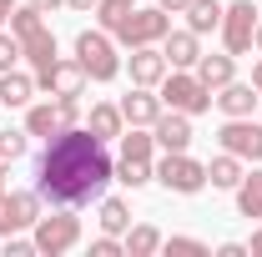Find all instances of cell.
<instances>
[{
	"label": "cell",
	"instance_id": "obj_1",
	"mask_svg": "<svg viewBox=\"0 0 262 257\" xmlns=\"http://www.w3.org/2000/svg\"><path fill=\"white\" fill-rule=\"evenodd\" d=\"M116 177V166L106 157V141L96 131H76L66 126L51 136V146L35 161V192L56 207H86L106 192V182Z\"/></svg>",
	"mask_w": 262,
	"mask_h": 257
},
{
	"label": "cell",
	"instance_id": "obj_2",
	"mask_svg": "<svg viewBox=\"0 0 262 257\" xmlns=\"http://www.w3.org/2000/svg\"><path fill=\"white\" fill-rule=\"evenodd\" d=\"M10 31L20 40V56L35 66V76L56 66V35L46 31V20H40L35 5H15V10H10Z\"/></svg>",
	"mask_w": 262,
	"mask_h": 257
},
{
	"label": "cell",
	"instance_id": "obj_3",
	"mask_svg": "<svg viewBox=\"0 0 262 257\" xmlns=\"http://www.w3.org/2000/svg\"><path fill=\"white\" fill-rule=\"evenodd\" d=\"M106 31L116 35V40H126V46H157V40H166V31H171V15H166L162 5L157 10H121Z\"/></svg>",
	"mask_w": 262,
	"mask_h": 257
},
{
	"label": "cell",
	"instance_id": "obj_4",
	"mask_svg": "<svg viewBox=\"0 0 262 257\" xmlns=\"http://www.w3.org/2000/svg\"><path fill=\"white\" fill-rule=\"evenodd\" d=\"M76 61H81V71H86L91 81H111V76L121 71L116 46H111L101 31H81V35H76Z\"/></svg>",
	"mask_w": 262,
	"mask_h": 257
},
{
	"label": "cell",
	"instance_id": "obj_5",
	"mask_svg": "<svg viewBox=\"0 0 262 257\" xmlns=\"http://www.w3.org/2000/svg\"><path fill=\"white\" fill-rule=\"evenodd\" d=\"M81 242V222L71 212H56V217H35V252L46 257H61Z\"/></svg>",
	"mask_w": 262,
	"mask_h": 257
},
{
	"label": "cell",
	"instance_id": "obj_6",
	"mask_svg": "<svg viewBox=\"0 0 262 257\" xmlns=\"http://www.w3.org/2000/svg\"><path fill=\"white\" fill-rule=\"evenodd\" d=\"M157 177H162V187L166 192H182V197H192L207 187V166L202 161H192L187 152H166V161L157 166Z\"/></svg>",
	"mask_w": 262,
	"mask_h": 257
},
{
	"label": "cell",
	"instance_id": "obj_7",
	"mask_svg": "<svg viewBox=\"0 0 262 257\" xmlns=\"http://www.w3.org/2000/svg\"><path fill=\"white\" fill-rule=\"evenodd\" d=\"M162 106L171 111H187V116H202L212 106V86H202V76H166L162 86Z\"/></svg>",
	"mask_w": 262,
	"mask_h": 257
},
{
	"label": "cell",
	"instance_id": "obj_8",
	"mask_svg": "<svg viewBox=\"0 0 262 257\" xmlns=\"http://www.w3.org/2000/svg\"><path fill=\"white\" fill-rule=\"evenodd\" d=\"M217 141H222V152H232L242 161H262V126L247 121V116H232L227 126L217 131Z\"/></svg>",
	"mask_w": 262,
	"mask_h": 257
},
{
	"label": "cell",
	"instance_id": "obj_9",
	"mask_svg": "<svg viewBox=\"0 0 262 257\" xmlns=\"http://www.w3.org/2000/svg\"><path fill=\"white\" fill-rule=\"evenodd\" d=\"M252 31H257V10H252V0H237L222 10V40H227L232 56H242L247 46H252Z\"/></svg>",
	"mask_w": 262,
	"mask_h": 257
},
{
	"label": "cell",
	"instance_id": "obj_10",
	"mask_svg": "<svg viewBox=\"0 0 262 257\" xmlns=\"http://www.w3.org/2000/svg\"><path fill=\"white\" fill-rule=\"evenodd\" d=\"M40 217V192H10L0 197V237L20 232V227H35Z\"/></svg>",
	"mask_w": 262,
	"mask_h": 257
},
{
	"label": "cell",
	"instance_id": "obj_11",
	"mask_svg": "<svg viewBox=\"0 0 262 257\" xmlns=\"http://www.w3.org/2000/svg\"><path fill=\"white\" fill-rule=\"evenodd\" d=\"M151 136H157V146H166V152H187L192 146V116L187 111H171V116H157L151 121Z\"/></svg>",
	"mask_w": 262,
	"mask_h": 257
},
{
	"label": "cell",
	"instance_id": "obj_12",
	"mask_svg": "<svg viewBox=\"0 0 262 257\" xmlns=\"http://www.w3.org/2000/svg\"><path fill=\"white\" fill-rule=\"evenodd\" d=\"M35 86H46V91H56V96H81L86 71H81V61H56L51 71L35 76Z\"/></svg>",
	"mask_w": 262,
	"mask_h": 257
},
{
	"label": "cell",
	"instance_id": "obj_13",
	"mask_svg": "<svg viewBox=\"0 0 262 257\" xmlns=\"http://www.w3.org/2000/svg\"><path fill=\"white\" fill-rule=\"evenodd\" d=\"M131 81H136V86H162L166 81V56L151 51V46H136V56H131Z\"/></svg>",
	"mask_w": 262,
	"mask_h": 257
},
{
	"label": "cell",
	"instance_id": "obj_14",
	"mask_svg": "<svg viewBox=\"0 0 262 257\" xmlns=\"http://www.w3.org/2000/svg\"><path fill=\"white\" fill-rule=\"evenodd\" d=\"M121 116H126L131 126H151V121L162 116V96H151V86H136V91L121 101Z\"/></svg>",
	"mask_w": 262,
	"mask_h": 257
},
{
	"label": "cell",
	"instance_id": "obj_15",
	"mask_svg": "<svg viewBox=\"0 0 262 257\" xmlns=\"http://www.w3.org/2000/svg\"><path fill=\"white\" fill-rule=\"evenodd\" d=\"M166 66H177V71H187V66L202 61V51H196V31H166Z\"/></svg>",
	"mask_w": 262,
	"mask_h": 257
},
{
	"label": "cell",
	"instance_id": "obj_16",
	"mask_svg": "<svg viewBox=\"0 0 262 257\" xmlns=\"http://www.w3.org/2000/svg\"><path fill=\"white\" fill-rule=\"evenodd\" d=\"M56 131H66V121H61V101L56 106H31V116H26V136H56Z\"/></svg>",
	"mask_w": 262,
	"mask_h": 257
},
{
	"label": "cell",
	"instance_id": "obj_17",
	"mask_svg": "<svg viewBox=\"0 0 262 257\" xmlns=\"http://www.w3.org/2000/svg\"><path fill=\"white\" fill-rule=\"evenodd\" d=\"M35 91V76H20V71H0V106H26Z\"/></svg>",
	"mask_w": 262,
	"mask_h": 257
},
{
	"label": "cell",
	"instance_id": "obj_18",
	"mask_svg": "<svg viewBox=\"0 0 262 257\" xmlns=\"http://www.w3.org/2000/svg\"><path fill=\"white\" fill-rule=\"evenodd\" d=\"M207 182H212V187H222V192H237V182H242V157L222 152V157L207 166Z\"/></svg>",
	"mask_w": 262,
	"mask_h": 257
},
{
	"label": "cell",
	"instance_id": "obj_19",
	"mask_svg": "<svg viewBox=\"0 0 262 257\" xmlns=\"http://www.w3.org/2000/svg\"><path fill=\"white\" fill-rule=\"evenodd\" d=\"M252 91H257V86H237V81H227V86H222V96H217V106H222L227 116H252V106H257Z\"/></svg>",
	"mask_w": 262,
	"mask_h": 257
},
{
	"label": "cell",
	"instance_id": "obj_20",
	"mask_svg": "<svg viewBox=\"0 0 262 257\" xmlns=\"http://www.w3.org/2000/svg\"><path fill=\"white\" fill-rule=\"evenodd\" d=\"M196 76H202V86L222 91L232 81V56H202V61H196Z\"/></svg>",
	"mask_w": 262,
	"mask_h": 257
},
{
	"label": "cell",
	"instance_id": "obj_21",
	"mask_svg": "<svg viewBox=\"0 0 262 257\" xmlns=\"http://www.w3.org/2000/svg\"><path fill=\"white\" fill-rule=\"evenodd\" d=\"M237 212L242 217H262V172L237 182Z\"/></svg>",
	"mask_w": 262,
	"mask_h": 257
},
{
	"label": "cell",
	"instance_id": "obj_22",
	"mask_svg": "<svg viewBox=\"0 0 262 257\" xmlns=\"http://www.w3.org/2000/svg\"><path fill=\"white\" fill-rule=\"evenodd\" d=\"M187 20H192L196 35H207V31L222 26V5H217V0H192V5H187Z\"/></svg>",
	"mask_w": 262,
	"mask_h": 257
},
{
	"label": "cell",
	"instance_id": "obj_23",
	"mask_svg": "<svg viewBox=\"0 0 262 257\" xmlns=\"http://www.w3.org/2000/svg\"><path fill=\"white\" fill-rule=\"evenodd\" d=\"M121 106H91V131H96L101 141H111V136H121Z\"/></svg>",
	"mask_w": 262,
	"mask_h": 257
},
{
	"label": "cell",
	"instance_id": "obj_24",
	"mask_svg": "<svg viewBox=\"0 0 262 257\" xmlns=\"http://www.w3.org/2000/svg\"><path fill=\"white\" fill-rule=\"evenodd\" d=\"M157 247H162V232H157V227H131V237H126V252L131 257H151L157 252Z\"/></svg>",
	"mask_w": 262,
	"mask_h": 257
},
{
	"label": "cell",
	"instance_id": "obj_25",
	"mask_svg": "<svg viewBox=\"0 0 262 257\" xmlns=\"http://www.w3.org/2000/svg\"><path fill=\"white\" fill-rule=\"evenodd\" d=\"M151 177H157V172H151V161H116V182H126L131 192H136V187H146V182H151Z\"/></svg>",
	"mask_w": 262,
	"mask_h": 257
},
{
	"label": "cell",
	"instance_id": "obj_26",
	"mask_svg": "<svg viewBox=\"0 0 262 257\" xmlns=\"http://www.w3.org/2000/svg\"><path fill=\"white\" fill-rule=\"evenodd\" d=\"M151 146H157V136H146L136 126H131V136H121V157L126 161H151Z\"/></svg>",
	"mask_w": 262,
	"mask_h": 257
},
{
	"label": "cell",
	"instance_id": "obj_27",
	"mask_svg": "<svg viewBox=\"0 0 262 257\" xmlns=\"http://www.w3.org/2000/svg\"><path fill=\"white\" fill-rule=\"evenodd\" d=\"M126 202H116V197H106V202H101V227H106V232H111V237H116V232H126Z\"/></svg>",
	"mask_w": 262,
	"mask_h": 257
},
{
	"label": "cell",
	"instance_id": "obj_28",
	"mask_svg": "<svg viewBox=\"0 0 262 257\" xmlns=\"http://www.w3.org/2000/svg\"><path fill=\"white\" fill-rule=\"evenodd\" d=\"M26 152V131H0V161H15Z\"/></svg>",
	"mask_w": 262,
	"mask_h": 257
},
{
	"label": "cell",
	"instance_id": "obj_29",
	"mask_svg": "<svg viewBox=\"0 0 262 257\" xmlns=\"http://www.w3.org/2000/svg\"><path fill=\"white\" fill-rule=\"evenodd\" d=\"M166 252H177V257H207V242H196V237H171Z\"/></svg>",
	"mask_w": 262,
	"mask_h": 257
},
{
	"label": "cell",
	"instance_id": "obj_30",
	"mask_svg": "<svg viewBox=\"0 0 262 257\" xmlns=\"http://www.w3.org/2000/svg\"><path fill=\"white\" fill-rule=\"evenodd\" d=\"M131 5H136V0H101V5H96V20H101V26H111L121 10H131Z\"/></svg>",
	"mask_w": 262,
	"mask_h": 257
},
{
	"label": "cell",
	"instance_id": "obj_31",
	"mask_svg": "<svg viewBox=\"0 0 262 257\" xmlns=\"http://www.w3.org/2000/svg\"><path fill=\"white\" fill-rule=\"evenodd\" d=\"M15 56H20V40H15V35H0V71H10Z\"/></svg>",
	"mask_w": 262,
	"mask_h": 257
},
{
	"label": "cell",
	"instance_id": "obj_32",
	"mask_svg": "<svg viewBox=\"0 0 262 257\" xmlns=\"http://www.w3.org/2000/svg\"><path fill=\"white\" fill-rule=\"evenodd\" d=\"M91 252H96V257H116V252H126V242H116V237L106 232V237H96V242H91Z\"/></svg>",
	"mask_w": 262,
	"mask_h": 257
},
{
	"label": "cell",
	"instance_id": "obj_33",
	"mask_svg": "<svg viewBox=\"0 0 262 257\" xmlns=\"http://www.w3.org/2000/svg\"><path fill=\"white\" fill-rule=\"evenodd\" d=\"M35 252V237L31 242H20V237H5V257H31Z\"/></svg>",
	"mask_w": 262,
	"mask_h": 257
},
{
	"label": "cell",
	"instance_id": "obj_34",
	"mask_svg": "<svg viewBox=\"0 0 262 257\" xmlns=\"http://www.w3.org/2000/svg\"><path fill=\"white\" fill-rule=\"evenodd\" d=\"M157 5H162L166 15H177V10H187V5H192V0H157Z\"/></svg>",
	"mask_w": 262,
	"mask_h": 257
},
{
	"label": "cell",
	"instance_id": "obj_35",
	"mask_svg": "<svg viewBox=\"0 0 262 257\" xmlns=\"http://www.w3.org/2000/svg\"><path fill=\"white\" fill-rule=\"evenodd\" d=\"M66 5H71V10H96L101 0H66Z\"/></svg>",
	"mask_w": 262,
	"mask_h": 257
},
{
	"label": "cell",
	"instance_id": "obj_36",
	"mask_svg": "<svg viewBox=\"0 0 262 257\" xmlns=\"http://www.w3.org/2000/svg\"><path fill=\"white\" fill-rule=\"evenodd\" d=\"M35 10H56V5H66V0H31Z\"/></svg>",
	"mask_w": 262,
	"mask_h": 257
},
{
	"label": "cell",
	"instance_id": "obj_37",
	"mask_svg": "<svg viewBox=\"0 0 262 257\" xmlns=\"http://www.w3.org/2000/svg\"><path fill=\"white\" fill-rule=\"evenodd\" d=\"M10 10H15V0H0V20H10Z\"/></svg>",
	"mask_w": 262,
	"mask_h": 257
},
{
	"label": "cell",
	"instance_id": "obj_38",
	"mask_svg": "<svg viewBox=\"0 0 262 257\" xmlns=\"http://www.w3.org/2000/svg\"><path fill=\"white\" fill-rule=\"evenodd\" d=\"M252 86H257V91H262V61L252 66Z\"/></svg>",
	"mask_w": 262,
	"mask_h": 257
},
{
	"label": "cell",
	"instance_id": "obj_39",
	"mask_svg": "<svg viewBox=\"0 0 262 257\" xmlns=\"http://www.w3.org/2000/svg\"><path fill=\"white\" fill-rule=\"evenodd\" d=\"M252 252H257V257H262V232H252Z\"/></svg>",
	"mask_w": 262,
	"mask_h": 257
},
{
	"label": "cell",
	"instance_id": "obj_40",
	"mask_svg": "<svg viewBox=\"0 0 262 257\" xmlns=\"http://www.w3.org/2000/svg\"><path fill=\"white\" fill-rule=\"evenodd\" d=\"M0 197H5V161H0Z\"/></svg>",
	"mask_w": 262,
	"mask_h": 257
},
{
	"label": "cell",
	"instance_id": "obj_41",
	"mask_svg": "<svg viewBox=\"0 0 262 257\" xmlns=\"http://www.w3.org/2000/svg\"><path fill=\"white\" fill-rule=\"evenodd\" d=\"M252 40H257V46H262V20H257V31H252Z\"/></svg>",
	"mask_w": 262,
	"mask_h": 257
}]
</instances>
